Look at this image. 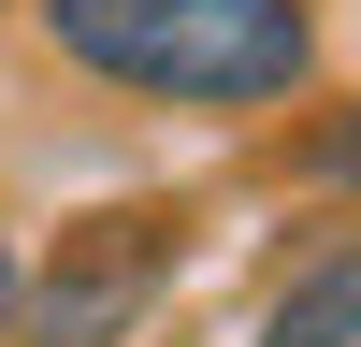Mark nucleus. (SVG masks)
Returning <instances> with one entry per match:
<instances>
[{"instance_id":"3","label":"nucleus","mask_w":361,"mask_h":347,"mask_svg":"<svg viewBox=\"0 0 361 347\" xmlns=\"http://www.w3.org/2000/svg\"><path fill=\"white\" fill-rule=\"evenodd\" d=\"M260 347H361V231H347V246H318L304 275L275 289V318H260Z\"/></svg>"},{"instance_id":"5","label":"nucleus","mask_w":361,"mask_h":347,"mask_svg":"<svg viewBox=\"0 0 361 347\" xmlns=\"http://www.w3.org/2000/svg\"><path fill=\"white\" fill-rule=\"evenodd\" d=\"M15 275H29V260H15V246H0V333H15Z\"/></svg>"},{"instance_id":"4","label":"nucleus","mask_w":361,"mask_h":347,"mask_svg":"<svg viewBox=\"0 0 361 347\" xmlns=\"http://www.w3.org/2000/svg\"><path fill=\"white\" fill-rule=\"evenodd\" d=\"M289 159H304L318 188H347V202H361V102H347V116H318V130L289 145Z\"/></svg>"},{"instance_id":"1","label":"nucleus","mask_w":361,"mask_h":347,"mask_svg":"<svg viewBox=\"0 0 361 347\" xmlns=\"http://www.w3.org/2000/svg\"><path fill=\"white\" fill-rule=\"evenodd\" d=\"M44 44L87 87L130 102H188V116H260L318 73V15L304 0H29Z\"/></svg>"},{"instance_id":"2","label":"nucleus","mask_w":361,"mask_h":347,"mask_svg":"<svg viewBox=\"0 0 361 347\" xmlns=\"http://www.w3.org/2000/svg\"><path fill=\"white\" fill-rule=\"evenodd\" d=\"M173 260H188V217H173V202L73 217V231L15 275V333H29V347H116V333H145V304L173 289Z\"/></svg>"}]
</instances>
